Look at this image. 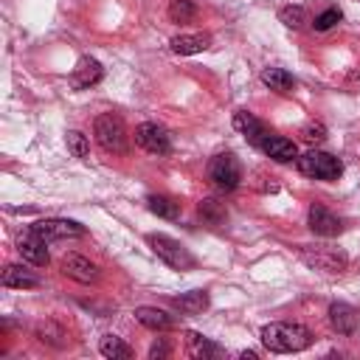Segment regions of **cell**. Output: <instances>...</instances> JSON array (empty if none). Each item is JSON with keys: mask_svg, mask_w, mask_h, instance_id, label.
<instances>
[{"mask_svg": "<svg viewBox=\"0 0 360 360\" xmlns=\"http://www.w3.org/2000/svg\"><path fill=\"white\" fill-rule=\"evenodd\" d=\"M262 343L267 352L276 354H290V352H304L312 343V332L304 323L292 321H273L262 326Z\"/></svg>", "mask_w": 360, "mask_h": 360, "instance_id": "1", "label": "cell"}, {"mask_svg": "<svg viewBox=\"0 0 360 360\" xmlns=\"http://www.w3.org/2000/svg\"><path fill=\"white\" fill-rule=\"evenodd\" d=\"M96 141L101 143L104 152H112V155H127L129 152V135H127V127L124 121L115 115V112H101L96 118Z\"/></svg>", "mask_w": 360, "mask_h": 360, "instance_id": "2", "label": "cell"}, {"mask_svg": "<svg viewBox=\"0 0 360 360\" xmlns=\"http://www.w3.org/2000/svg\"><path fill=\"white\" fill-rule=\"evenodd\" d=\"M146 242H149L152 253H155L163 264H169V267H174V270H191V267H194V256H191L177 239H172V236H166V233H149Z\"/></svg>", "mask_w": 360, "mask_h": 360, "instance_id": "3", "label": "cell"}, {"mask_svg": "<svg viewBox=\"0 0 360 360\" xmlns=\"http://www.w3.org/2000/svg\"><path fill=\"white\" fill-rule=\"evenodd\" d=\"M295 166H298L301 174H307V177H312V180H338L340 172H343V163H340L335 155L318 152V149H312V152L295 158Z\"/></svg>", "mask_w": 360, "mask_h": 360, "instance_id": "4", "label": "cell"}, {"mask_svg": "<svg viewBox=\"0 0 360 360\" xmlns=\"http://www.w3.org/2000/svg\"><path fill=\"white\" fill-rule=\"evenodd\" d=\"M301 262L309 264L312 270H321V273H343L349 264L346 253L340 248H332V245H304Z\"/></svg>", "mask_w": 360, "mask_h": 360, "instance_id": "5", "label": "cell"}, {"mask_svg": "<svg viewBox=\"0 0 360 360\" xmlns=\"http://www.w3.org/2000/svg\"><path fill=\"white\" fill-rule=\"evenodd\" d=\"M208 180L219 188V191H233L242 183V166L233 155H217L208 163Z\"/></svg>", "mask_w": 360, "mask_h": 360, "instance_id": "6", "label": "cell"}, {"mask_svg": "<svg viewBox=\"0 0 360 360\" xmlns=\"http://www.w3.org/2000/svg\"><path fill=\"white\" fill-rule=\"evenodd\" d=\"M31 231L37 236H42L45 242H59V239H79L84 236V225L73 222V219H59V217H51V219H39L31 225Z\"/></svg>", "mask_w": 360, "mask_h": 360, "instance_id": "7", "label": "cell"}, {"mask_svg": "<svg viewBox=\"0 0 360 360\" xmlns=\"http://www.w3.org/2000/svg\"><path fill=\"white\" fill-rule=\"evenodd\" d=\"M135 143L141 149H146L149 155H169L172 152V135L160 124H149V121L135 129Z\"/></svg>", "mask_w": 360, "mask_h": 360, "instance_id": "8", "label": "cell"}, {"mask_svg": "<svg viewBox=\"0 0 360 360\" xmlns=\"http://www.w3.org/2000/svg\"><path fill=\"white\" fill-rule=\"evenodd\" d=\"M307 225H309V231L312 233H318V236H338L340 231H343V222L332 214V211H326L323 205H309V211H307Z\"/></svg>", "mask_w": 360, "mask_h": 360, "instance_id": "9", "label": "cell"}, {"mask_svg": "<svg viewBox=\"0 0 360 360\" xmlns=\"http://www.w3.org/2000/svg\"><path fill=\"white\" fill-rule=\"evenodd\" d=\"M45 245H48V242H45L42 236H37L34 231H28V233H22V236L17 239V253L22 256V262L37 264V267H45L48 259H51Z\"/></svg>", "mask_w": 360, "mask_h": 360, "instance_id": "10", "label": "cell"}, {"mask_svg": "<svg viewBox=\"0 0 360 360\" xmlns=\"http://www.w3.org/2000/svg\"><path fill=\"white\" fill-rule=\"evenodd\" d=\"M59 267H62V273H65L68 278L82 281V284H90V281L98 278V267H96L90 259L79 256V253H68V256H62Z\"/></svg>", "mask_w": 360, "mask_h": 360, "instance_id": "11", "label": "cell"}, {"mask_svg": "<svg viewBox=\"0 0 360 360\" xmlns=\"http://www.w3.org/2000/svg\"><path fill=\"white\" fill-rule=\"evenodd\" d=\"M101 76H104L101 62H98V59H93V56H82V59L76 62L73 73H70V84H73L76 90H87V87L98 84V82H101Z\"/></svg>", "mask_w": 360, "mask_h": 360, "instance_id": "12", "label": "cell"}, {"mask_svg": "<svg viewBox=\"0 0 360 360\" xmlns=\"http://www.w3.org/2000/svg\"><path fill=\"white\" fill-rule=\"evenodd\" d=\"M267 158H273L276 163H292L295 158H298V146L290 141V138H284V135H276V132H270L264 141H262V146H259Z\"/></svg>", "mask_w": 360, "mask_h": 360, "instance_id": "13", "label": "cell"}, {"mask_svg": "<svg viewBox=\"0 0 360 360\" xmlns=\"http://www.w3.org/2000/svg\"><path fill=\"white\" fill-rule=\"evenodd\" d=\"M233 127L245 135V141H248L250 146H262V141L270 135V129H267L253 112H248V110H239V112L233 115Z\"/></svg>", "mask_w": 360, "mask_h": 360, "instance_id": "14", "label": "cell"}, {"mask_svg": "<svg viewBox=\"0 0 360 360\" xmlns=\"http://www.w3.org/2000/svg\"><path fill=\"white\" fill-rule=\"evenodd\" d=\"M329 326L338 332V335H352L357 329V309L343 304V301H335L329 307Z\"/></svg>", "mask_w": 360, "mask_h": 360, "instance_id": "15", "label": "cell"}, {"mask_svg": "<svg viewBox=\"0 0 360 360\" xmlns=\"http://www.w3.org/2000/svg\"><path fill=\"white\" fill-rule=\"evenodd\" d=\"M169 48L180 56H194V53H202L211 48V37L208 34H180V37H172Z\"/></svg>", "mask_w": 360, "mask_h": 360, "instance_id": "16", "label": "cell"}, {"mask_svg": "<svg viewBox=\"0 0 360 360\" xmlns=\"http://www.w3.org/2000/svg\"><path fill=\"white\" fill-rule=\"evenodd\" d=\"M0 281H3V287H14V290L39 287V278H37L28 267H22V264H8V267L3 270V276H0Z\"/></svg>", "mask_w": 360, "mask_h": 360, "instance_id": "17", "label": "cell"}, {"mask_svg": "<svg viewBox=\"0 0 360 360\" xmlns=\"http://www.w3.org/2000/svg\"><path fill=\"white\" fill-rule=\"evenodd\" d=\"M186 349L197 360H208V357H219L222 354V349L214 340H208L205 335H200V332H186Z\"/></svg>", "mask_w": 360, "mask_h": 360, "instance_id": "18", "label": "cell"}, {"mask_svg": "<svg viewBox=\"0 0 360 360\" xmlns=\"http://www.w3.org/2000/svg\"><path fill=\"white\" fill-rule=\"evenodd\" d=\"M172 307L180 312V315H200L205 307H208V292L205 290H191V292H183L172 301Z\"/></svg>", "mask_w": 360, "mask_h": 360, "instance_id": "19", "label": "cell"}, {"mask_svg": "<svg viewBox=\"0 0 360 360\" xmlns=\"http://www.w3.org/2000/svg\"><path fill=\"white\" fill-rule=\"evenodd\" d=\"M132 315H135V321L143 323L146 329H155V332L172 329V315H166V312L158 309V307H138Z\"/></svg>", "mask_w": 360, "mask_h": 360, "instance_id": "20", "label": "cell"}, {"mask_svg": "<svg viewBox=\"0 0 360 360\" xmlns=\"http://www.w3.org/2000/svg\"><path fill=\"white\" fill-rule=\"evenodd\" d=\"M197 214H200V219H202L205 225H214V228L225 225V219H228V208H225V202H219L217 197H205V200H200Z\"/></svg>", "mask_w": 360, "mask_h": 360, "instance_id": "21", "label": "cell"}, {"mask_svg": "<svg viewBox=\"0 0 360 360\" xmlns=\"http://www.w3.org/2000/svg\"><path fill=\"white\" fill-rule=\"evenodd\" d=\"M146 205H149V211H152L155 217H160V219H177V217H180V202L172 200V197H166V194H152V197L146 200Z\"/></svg>", "mask_w": 360, "mask_h": 360, "instance_id": "22", "label": "cell"}, {"mask_svg": "<svg viewBox=\"0 0 360 360\" xmlns=\"http://www.w3.org/2000/svg\"><path fill=\"white\" fill-rule=\"evenodd\" d=\"M262 82H264L270 90H276V93H290V90L295 87L292 76H290L284 68H264V70H262Z\"/></svg>", "mask_w": 360, "mask_h": 360, "instance_id": "23", "label": "cell"}, {"mask_svg": "<svg viewBox=\"0 0 360 360\" xmlns=\"http://www.w3.org/2000/svg\"><path fill=\"white\" fill-rule=\"evenodd\" d=\"M98 352H101L104 357H110V360H129V357H132V349H129L121 338H115V335H104V338L98 340Z\"/></svg>", "mask_w": 360, "mask_h": 360, "instance_id": "24", "label": "cell"}, {"mask_svg": "<svg viewBox=\"0 0 360 360\" xmlns=\"http://www.w3.org/2000/svg\"><path fill=\"white\" fill-rule=\"evenodd\" d=\"M197 17V6L191 0H169V20L172 22H191Z\"/></svg>", "mask_w": 360, "mask_h": 360, "instance_id": "25", "label": "cell"}, {"mask_svg": "<svg viewBox=\"0 0 360 360\" xmlns=\"http://www.w3.org/2000/svg\"><path fill=\"white\" fill-rule=\"evenodd\" d=\"M278 20H281L287 28H292V31H298V28H304V25L309 22V17H307V11H304L301 6H284V8L278 11Z\"/></svg>", "mask_w": 360, "mask_h": 360, "instance_id": "26", "label": "cell"}, {"mask_svg": "<svg viewBox=\"0 0 360 360\" xmlns=\"http://www.w3.org/2000/svg\"><path fill=\"white\" fill-rule=\"evenodd\" d=\"M65 141H68V149H70V155H73V158L84 160V158L90 155V141H87V135H82L79 129H68Z\"/></svg>", "mask_w": 360, "mask_h": 360, "instance_id": "27", "label": "cell"}, {"mask_svg": "<svg viewBox=\"0 0 360 360\" xmlns=\"http://www.w3.org/2000/svg\"><path fill=\"white\" fill-rule=\"evenodd\" d=\"M37 338L42 340V343H51V346H56V349H62L65 343H68V338H65V332L56 326V323H39L37 326Z\"/></svg>", "mask_w": 360, "mask_h": 360, "instance_id": "28", "label": "cell"}, {"mask_svg": "<svg viewBox=\"0 0 360 360\" xmlns=\"http://www.w3.org/2000/svg\"><path fill=\"white\" fill-rule=\"evenodd\" d=\"M343 20V14H340V8H326V11H321L315 20H312V25H315V31H329L332 25H338Z\"/></svg>", "mask_w": 360, "mask_h": 360, "instance_id": "29", "label": "cell"}, {"mask_svg": "<svg viewBox=\"0 0 360 360\" xmlns=\"http://www.w3.org/2000/svg\"><path fill=\"white\" fill-rule=\"evenodd\" d=\"M301 138H304L307 143H321V141L326 138V127H323L321 121H309V124L301 127Z\"/></svg>", "mask_w": 360, "mask_h": 360, "instance_id": "30", "label": "cell"}, {"mask_svg": "<svg viewBox=\"0 0 360 360\" xmlns=\"http://www.w3.org/2000/svg\"><path fill=\"white\" fill-rule=\"evenodd\" d=\"M169 354H172V346H169L163 338H158V340L149 346V357H152V360H160V357H169Z\"/></svg>", "mask_w": 360, "mask_h": 360, "instance_id": "31", "label": "cell"}, {"mask_svg": "<svg viewBox=\"0 0 360 360\" xmlns=\"http://www.w3.org/2000/svg\"><path fill=\"white\" fill-rule=\"evenodd\" d=\"M239 357H242V360H256V352H242Z\"/></svg>", "mask_w": 360, "mask_h": 360, "instance_id": "32", "label": "cell"}]
</instances>
